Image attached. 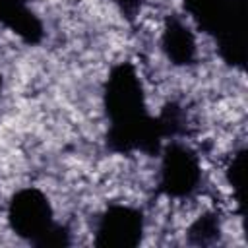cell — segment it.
<instances>
[{"mask_svg":"<svg viewBox=\"0 0 248 248\" xmlns=\"http://www.w3.org/2000/svg\"><path fill=\"white\" fill-rule=\"evenodd\" d=\"M161 50L174 66L194 64L198 56V41L194 31L180 17H169L161 31Z\"/></svg>","mask_w":248,"mask_h":248,"instance_id":"cell-4","label":"cell"},{"mask_svg":"<svg viewBox=\"0 0 248 248\" xmlns=\"http://www.w3.org/2000/svg\"><path fill=\"white\" fill-rule=\"evenodd\" d=\"M202 182V165L198 155L182 145L169 143L161 153L159 167V186L170 198H188L192 196Z\"/></svg>","mask_w":248,"mask_h":248,"instance_id":"cell-2","label":"cell"},{"mask_svg":"<svg viewBox=\"0 0 248 248\" xmlns=\"http://www.w3.org/2000/svg\"><path fill=\"white\" fill-rule=\"evenodd\" d=\"M8 221L14 232L35 246H64L70 232L54 221L48 198L37 188H23L8 203Z\"/></svg>","mask_w":248,"mask_h":248,"instance_id":"cell-1","label":"cell"},{"mask_svg":"<svg viewBox=\"0 0 248 248\" xmlns=\"http://www.w3.org/2000/svg\"><path fill=\"white\" fill-rule=\"evenodd\" d=\"M116 6L120 8V12L128 17V19H134L140 10H141V0H114Z\"/></svg>","mask_w":248,"mask_h":248,"instance_id":"cell-6","label":"cell"},{"mask_svg":"<svg viewBox=\"0 0 248 248\" xmlns=\"http://www.w3.org/2000/svg\"><path fill=\"white\" fill-rule=\"evenodd\" d=\"M143 215L140 209L130 205H110L97 221L95 244L132 248L141 242L143 236Z\"/></svg>","mask_w":248,"mask_h":248,"instance_id":"cell-3","label":"cell"},{"mask_svg":"<svg viewBox=\"0 0 248 248\" xmlns=\"http://www.w3.org/2000/svg\"><path fill=\"white\" fill-rule=\"evenodd\" d=\"M219 236H221V221L213 211H203L188 227V240L198 246L213 244L217 242Z\"/></svg>","mask_w":248,"mask_h":248,"instance_id":"cell-5","label":"cell"},{"mask_svg":"<svg viewBox=\"0 0 248 248\" xmlns=\"http://www.w3.org/2000/svg\"><path fill=\"white\" fill-rule=\"evenodd\" d=\"M0 91H2V76H0Z\"/></svg>","mask_w":248,"mask_h":248,"instance_id":"cell-7","label":"cell"}]
</instances>
